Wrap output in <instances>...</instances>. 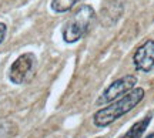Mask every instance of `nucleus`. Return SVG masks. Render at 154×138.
Segmentation results:
<instances>
[{
	"mask_svg": "<svg viewBox=\"0 0 154 138\" xmlns=\"http://www.w3.org/2000/svg\"><path fill=\"white\" fill-rule=\"evenodd\" d=\"M144 95H146L144 88H140V87L133 88L126 95H123L121 98L116 100L114 103H111L110 105L99 110L97 112H94L93 124L99 128L109 127L110 124L117 121L119 118L126 116L127 112H130L133 108H136L140 104V101L144 98Z\"/></svg>",
	"mask_w": 154,
	"mask_h": 138,
	"instance_id": "nucleus-1",
	"label": "nucleus"
},
{
	"mask_svg": "<svg viewBox=\"0 0 154 138\" xmlns=\"http://www.w3.org/2000/svg\"><path fill=\"white\" fill-rule=\"evenodd\" d=\"M94 17H96V11L91 6L84 4L79 7L73 13V16L66 22V24L63 26V30H61L63 40L69 44H72V43H76L80 39H83L90 30Z\"/></svg>",
	"mask_w": 154,
	"mask_h": 138,
	"instance_id": "nucleus-2",
	"label": "nucleus"
},
{
	"mask_svg": "<svg viewBox=\"0 0 154 138\" xmlns=\"http://www.w3.org/2000/svg\"><path fill=\"white\" fill-rule=\"evenodd\" d=\"M137 84V78L134 76H124V77L116 80L107 87V88L101 93L99 98L96 100V104L97 105H103V104H111L114 103L116 100L121 98L123 95H126L128 91H131Z\"/></svg>",
	"mask_w": 154,
	"mask_h": 138,
	"instance_id": "nucleus-3",
	"label": "nucleus"
},
{
	"mask_svg": "<svg viewBox=\"0 0 154 138\" xmlns=\"http://www.w3.org/2000/svg\"><path fill=\"white\" fill-rule=\"evenodd\" d=\"M34 66V54L32 53H24L19 56L16 60L13 61L10 70H9V78L13 84H23L30 73L33 70Z\"/></svg>",
	"mask_w": 154,
	"mask_h": 138,
	"instance_id": "nucleus-4",
	"label": "nucleus"
},
{
	"mask_svg": "<svg viewBox=\"0 0 154 138\" xmlns=\"http://www.w3.org/2000/svg\"><path fill=\"white\" fill-rule=\"evenodd\" d=\"M133 64L137 71L150 73L154 68V39L144 41L133 56Z\"/></svg>",
	"mask_w": 154,
	"mask_h": 138,
	"instance_id": "nucleus-5",
	"label": "nucleus"
},
{
	"mask_svg": "<svg viewBox=\"0 0 154 138\" xmlns=\"http://www.w3.org/2000/svg\"><path fill=\"white\" fill-rule=\"evenodd\" d=\"M124 6H123V0H109L104 4L103 10H101V22L106 26H111L114 24L123 14Z\"/></svg>",
	"mask_w": 154,
	"mask_h": 138,
	"instance_id": "nucleus-6",
	"label": "nucleus"
},
{
	"mask_svg": "<svg viewBox=\"0 0 154 138\" xmlns=\"http://www.w3.org/2000/svg\"><path fill=\"white\" fill-rule=\"evenodd\" d=\"M151 118H153V116H151V114L143 117L141 120H138L137 122H134L131 127L128 128V131H127L124 135H121L120 138H141V137H143V134L146 133L147 127L150 125Z\"/></svg>",
	"mask_w": 154,
	"mask_h": 138,
	"instance_id": "nucleus-7",
	"label": "nucleus"
},
{
	"mask_svg": "<svg viewBox=\"0 0 154 138\" xmlns=\"http://www.w3.org/2000/svg\"><path fill=\"white\" fill-rule=\"evenodd\" d=\"M77 2L80 0H51L50 7L54 13H66V11L72 10Z\"/></svg>",
	"mask_w": 154,
	"mask_h": 138,
	"instance_id": "nucleus-8",
	"label": "nucleus"
},
{
	"mask_svg": "<svg viewBox=\"0 0 154 138\" xmlns=\"http://www.w3.org/2000/svg\"><path fill=\"white\" fill-rule=\"evenodd\" d=\"M6 33H7V27H6L5 23L0 22V44H2V43L5 41V39H6Z\"/></svg>",
	"mask_w": 154,
	"mask_h": 138,
	"instance_id": "nucleus-9",
	"label": "nucleus"
},
{
	"mask_svg": "<svg viewBox=\"0 0 154 138\" xmlns=\"http://www.w3.org/2000/svg\"><path fill=\"white\" fill-rule=\"evenodd\" d=\"M97 138H100V137H97Z\"/></svg>",
	"mask_w": 154,
	"mask_h": 138,
	"instance_id": "nucleus-10",
	"label": "nucleus"
}]
</instances>
